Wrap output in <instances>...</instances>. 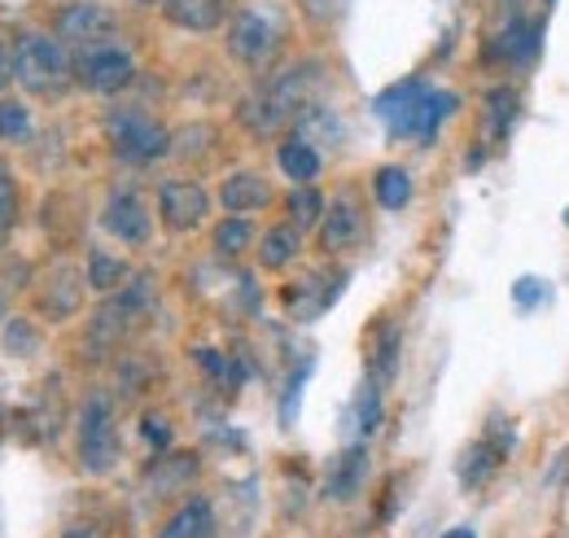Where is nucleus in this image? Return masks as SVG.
<instances>
[{
    "instance_id": "f257e3e1",
    "label": "nucleus",
    "mask_w": 569,
    "mask_h": 538,
    "mask_svg": "<svg viewBox=\"0 0 569 538\" xmlns=\"http://www.w3.org/2000/svg\"><path fill=\"white\" fill-rule=\"evenodd\" d=\"M456 106L460 101L451 92L429 88L426 79H403L377 97V114L386 119L390 136H399V140H429L456 114Z\"/></svg>"
},
{
    "instance_id": "f03ea898",
    "label": "nucleus",
    "mask_w": 569,
    "mask_h": 538,
    "mask_svg": "<svg viewBox=\"0 0 569 538\" xmlns=\"http://www.w3.org/2000/svg\"><path fill=\"white\" fill-rule=\"evenodd\" d=\"M284 36H289V13L281 0H250L228 18V58L250 70L268 67L281 53Z\"/></svg>"
},
{
    "instance_id": "7ed1b4c3",
    "label": "nucleus",
    "mask_w": 569,
    "mask_h": 538,
    "mask_svg": "<svg viewBox=\"0 0 569 538\" xmlns=\"http://www.w3.org/2000/svg\"><path fill=\"white\" fill-rule=\"evenodd\" d=\"M311 67L281 70L277 79H268L246 106H241V123L254 136H277L281 128H289L293 119L307 114V97H311Z\"/></svg>"
},
{
    "instance_id": "20e7f679",
    "label": "nucleus",
    "mask_w": 569,
    "mask_h": 538,
    "mask_svg": "<svg viewBox=\"0 0 569 538\" xmlns=\"http://www.w3.org/2000/svg\"><path fill=\"white\" fill-rule=\"evenodd\" d=\"M13 62H18V83L36 97H58L67 79H74V58L62 49L58 36L44 31H22L13 40Z\"/></svg>"
},
{
    "instance_id": "39448f33",
    "label": "nucleus",
    "mask_w": 569,
    "mask_h": 538,
    "mask_svg": "<svg viewBox=\"0 0 569 538\" xmlns=\"http://www.w3.org/2000/svg\"><path fill=\"white\" fill-rule=\"evenodd\" d=\"M106 136L114 145V158L119 162H132V167H149V162H158V158L171 153L167 128L153 114H144V110H114L106 119Z\"/></svg>"
},
{
    "instance_id": "423d86ee",
    "label": "nucleus",
    "mask_w": 569,
    "mask_h": 538,
    "mask_svg": "<svg viewBox=\"0 0 569 538\" xmlns=\"http://www.w3.org/2000/svg\"><path fill=\"white\" fill-rule=\"evenodd\" d=\"M79 465L92 477H106L119 465V425L106 395H92L79 411Z\"/></svg>"
},
{
    "instance_id": "0eeeda50",
    "label": "nucleus",
    "mask_w": 569,
    "mask_h": 538,
    "mask_svg": "<svg viewBox=\"0 0 569 538\" xmlns=\"http://www.w3.org/2000/svg\"><path fill=\"white\" fill-rule=\"evenodd\" d=\"M137 79V58L123 44H88L74 53V83L97 92V97H114Z\"/></svg>"
},
{
    "instance_id": "6e6552de",
    "label": "nucleus",
    "mask_w": 569,
    "mask_h": 538,
    "mask_svg": "<svg viewBox=\"0 0 569 538\" xmlns=\"http://www.w3.org/2000/svg\"><path fill=\"white\" fill-rule=\"evenodd\" d=\"M114 31H119L114 9H110V4H97V0H71V4H62V13H58V36L79 44V49L106 44Z\"/></svg>"
},
{
    "instance_id": "1a4fd4ad",
    "label": "nucleus",
    "mask_w": 569,
    "mask_h": 538,
    "mask_svg": "<svg viewBox=\"0 0 569 538\" xmlns=\"http://www.w3.org/2000/svg\"><path fill=\"white\" fill-rule=\"evenodd\" d=\"M211 210V198L198 180H162L158 185V215L171 232H193Z\"/></svg>"
},
{
    "instance_id": "9d476101",
    "label": "nucleus",
    "mask_w": 569,
    "mask_h": 538,
    "mask_svg": "<svg viewBox=\"0 0 569 538\" xmlns=\"http://www.w3.org/2000/svg\"><path fill=\"white\" fill-rule=\"evenodd\" d=\"M101 228L110 237H119L123 246H144L153 237V219H149V206L141 202V193L132 189H119L110 193V202L101 210Z\"/></svg>"
},
{
    "instance_id": "9b49d317",
    "label": "nucleus",
    "mask_w": 569,
    "mask_h": 538,
    "mask_svg": "<svg viewBox=\"0 0 569 538\" xmlns=\"http://www.w3.org/2000/svg\"><path fill=\"white\" fill-rule=\"evenodd\" d=\"M359 237H363V210L356 206V198H333L325 206V219H320V250L325 255H342L351 250Z\"/></svg>"
},
{
    "instance_id": "f8f14e48",
    "label": "nucleus",
    "mask_w": 569,
    "mask_h": 538,
    "mask_svg": "<svg viewBox=\"0 0 569 538\" xmlns=\"http://www.w3.org/2000/svg\"><path fill=\"white\" fill-rule=\"evenodd\" d=\"M167 22L184 27V31H214L232 18V4L228 0H158Z\"/></svg>"
},
{
    "instance_id": "ddd939ff",
    "label": "nucleus",
    "mask_w": 569,
    "mask_h": 538,
    "mask_svg": "<svg viewBox=\"0 0 569 538\" xmlns=\"http://www.w3.org/2000/svg\"><path fill=\"white\" fill-rule=\"evenodd\" d=\"M219 202L232 215H250V210H263V206L272 202V185L259 171H232L219 185Z\"/></svg>"
},
{
    "instance_id": "4468645a",
    "label": "nucleus",
    "mask_w": 569,
    "mask_h": 538,
    "mask_svg": "<svg viewBox=\"0 0 569 538\" xmlns=\"http://www.w3.org/2000/svg\"><path fill=\"white\" fill-rule=\"evenodd\" d=\"M539 53V27L526 18H512V27H503V36L491 40V62L503 67H526Z\"/></svg>"
},
{
    "instance_id": "2eb2a0df",
    "label": "nucleus",
    "mask_w": 569,
    "mask_h": 538,
    "mask_svg": "<svg viewBox=\"0 0 569 538\" xmlns=\"http://www.w3.org/2000/svg\"><path fill=\"white\" fill-rule=\"evenodd\" d=\"M277 162H281V171L293 180V185H311L316 176H320V167H325V158H320V149L307 140V136H284L281 149H277Z\"/></svg>"
},
{
    "instance_id": "dca6fc26",
    "label": "nucleus",
    "mask_w": 569,
    "mask_h": 538,
    "mask_svg": "<svg viewBox=\"0 0 569 538\" xmlns=\"http://www.w3.org/2000/svg\"><path fill=\"white\" fill-rule=\"evenodd\" d=\"M79 302H83V280H79V271L58 268L53 276H49L44 293H40V307H44L53 320H67V316L79 311Z\"/></svg>"
},
{
    "instance_id": "f3484780",
    "label": "nucleus",
    "mask_w": 569,
    "mask_h": 538,
    "mask_svg": "<svg viewBox=\"0 0 569 538\" xmlns=\"http://www.w3.org/2000/svg\"><path fill=\"white\" fill-rule=\"evenodd\" d=\"M363 477H368V451H363V447H351V451H342L338 465L329 469L325 495H329V499H351L359 486H363Z\"/></svg>"
},
{
    "instance_id": "a211bd4d",
    "label": "nucleus",
    "mask_w": 569,
    "mask_h": 538,
    "mask_svg": "<svg viewBox=\"0 0 569 538\" xmlns=\"http://www.w3.org/2000/svg\"><path fill=\"white\" fill-rule=\"evenodd\" d=\"M499 460H503V456H499L487 438L469 442V447H465V456H460V486H465V490H482V486L496 477Z\"/></svg>"
},
{
    "instance_id": "6ab92c4d",
    "label": "nucleus",
    "mask_w": 569,
    "mask_h": 538,
    "mask_svg": "<svg viewBox=\"0 0 569 538\" xmlns=\"http://www.w3.org/2000/svg\"><path fill=\"white\" fill-rule=\"evenodd\" d=\"M211 530H214L211 499H189V504L158 530V538H211Z\"/></svg>"
},
{
    "instance_id": "aec40b11",
    "label": "nucleus",
    "mask_w": 569,
    "mask_h": 538,
    "mask_svg": "<svg viewBox=\"0 0 569 538\" xmlns=\"http://www.w3.org/2000/svg\"><path fill=\"white\" fill-rule=\"evenodd\" d=\"M298 250H302V232H298L293 223H277V228H268V237L259 241V263L268 271H281L298 259Z\"/></svg>"
},
{
    "instance_id": "412c9836",
    "label": "nucleus",
    "mask_w": 569,
    "mask_h": 538,
    "mask_svg": "<svg viewBox=\"0 0 569 538\" xmlns=\"http://www.w3.org/2000/svg\"><path fill=\"white\" fill-rule=\"evenodd\" d=\"M372 198L386 210H403V206L412 202V176L403 167H381L372 176Z\"/></svg>"
},
{
    "instance_id": "4be33fe9",
    "label": "nucleus",
    "mask_w": 569,
    "mask_h": 538,
    "mask_svg": "<svg viewBox=\"0 0 569 538\" xmlns=\"http://www.w3.org/2000/svg\"><path fill=\"white\" fill-rule=\"evenodd\" d=\"M250 241H254V223H250L246 215H228V219L214 228V250H219L223 259L246 255V250H250Z\"/></svg>"
},
{
    "instance_id": "5701e85b",
    "label": "nucleus",
    "mask_w": 569,
    "mask_h": 538,
    "mask_svg": "<svg viewBox=\"0 0 569 538\" xmlns=\"http://www.w3.org/2000/svg\"><path fill=\"white\" fill-rule=\"evenodd\" d=\"M320 219H325V198H320V189H311V185H298V189H289V223L302 232V228H320Z\"/></svg>"
},
{
    "instance_id": "b1692460",
    "label": "nucleus",
    "mask_w": 569,
    "mask_h": 538,
    "mask_svg": "<svg viewBox=\"0 0 569 538\" xmlns=\"http://www.w3.org/2000/svg\"><path fill=\"white\" fill-rule=\"evenodd\" d=\"M128 280V263L123 259H114V255H88V285H92V293H110V289H119Z\"/></svg>"
},
{
    "instance_id": "393cba45",
    "label": "nucleus",
    "mask_w": 569,
    "mask_h": 538,
    "mask_svg": "<svg viewBox=\"0 0 569 538\" xmlns=\"http://www.w3.org/2000/svg\"><path fill=\"white\" fill-rule=\"evenodd\" d=\"M377 425H381V386H377V381H368L356 399V434L359 438H368Z\"/></svg>"
},
{
    "instance_id": "a878e982",
    "label": "nucleus",
    "mask_w": 569,
    "mask_h": 538,
    "mask_svg": "<svg viewBox=\"0 0 569 538\" xmlns=\"http://www.w3.org/2000/svg\"><path fill=\"white\" fill-rule=\"evenodd\" d=\"M372 363H377V386H386L390 377H395V363H399V329H386V333L377 337V346H372Z\"/></svg>"
},
{
    "instance_id": "bb28decb",
    "label": "nucleus",
    "mask_w": 569,
    "mask_h": 538,
    "mask_svg": "<svg viewBox=\"0 0 569 538\" xmlns=\"http://www.w3.org/2000/svg\"><path fill=\"white\" fill-rule=\"evenodd\" d=\"M0 136L4 140H27L31 136V110L22 101H0Z\"/></svg>"
},
{
    "instance_id": "cd10ccee",
    "label": "nucleus",
    "mask_w": 569,
    "mask_h": 538,
    "mask_svg": "<svg viewBox=\"0 0 569 538\" xmlns=\"http://www.w3.org/2000/svg\"><path fill=\"white\" fill-rule=\"evenodd\" d=\"M487 114H491L496 136H503L508 128H512V114H517V97H512V88H496V92L487 97Z\"/></svg>"
},
{
    "instance_id": "c85d7f7f",
    "label": "nucleus",
    "mask_w": 569,
    "mask_h": 538,
    "mask_svg": "<svg viewBox=\"0 0 569 538\" xmlns=\"http://www.w3.org/2000/svg\"><path fill=\"white\" fill-rule=\"evenodd\" d=\"M548 293H552V289H548L539 276H521V280L512 285V307H517V311H535Z\"/></svg>"
},
{
    "instance_id": "c756f323",
    "label": "nucleus",
    "mask_w": 569,
    "mask_h": 538,
    "mask_svg": "<svg viewBox=\"0 0 569 538\" xmlns=\"http://www.w3.org/2000/svg\"><path fill=\"white\" fill-rule=\"evenodd\" d=\"M141 429H144V442H149L153 451H171V420H167V416H153V411H144Z\"/></svg>"
},
{
    "instance_id": "7c9ffc66",
    "label": "nucleus",
    "mask_w": 569,
    "mask_h": 538,
    "mask_svg": "<svg viewBox=\"0 0 569 538\" xmlns=\"http://www.w3.org/2000/svg\"><path fill=\"white\" fill-rule=\"evenodd\" d=\"M4 346H9V350H18V355H31V350H36V333H31V325H27V320H13V325H9V333H4Z\"/></svg>"
},
{
    "instance_id": "2f4dec72",
    "label": "nucleus",
    "mask_w": 569,
    "mask_h": 538,
    "mask_svg": "<svg viewBox=\"0 0 569 538\" xmlns=\"http://www.w3.org/2000/svg\"><path fill=\"white\" fill-rule=\"evenodd\" d=\"M9 83H18V62H13V40L0 36V92H4Z\"/></svg>"
},
{
    "instance_id": "473e14b6",
    "label": "nucleus",
    "mask_w": 569,
    "mask_h": 538,
    "mask_svg": "<svg viewBox=\"0 0 569 538\" xmlns=\"http://www.w3.org/2000/svg\"><path fill=\"white\" fill-rule=\"evenodd\" d=\"M13 223H18V202H0V246L9 241Z\"/></svg>"
},
{
    "instance_id": "72a5a7b5",
    "label": "nucleus",
    "mask_w": 569,
    "mask_h": 538,
    "mask_svg": "<svg viewBox=\"0 0 569 538\" xmlns=\"http://www.w3.org/2000/svg\"><path fill=\"white\" fill-rule=\"evenodd\" d=\"M198 359H202V368H207L211 377H228V359H223V355H214V350H198Z\"/></svg>"
},
{
    "instance_id": "f704fd0d",
    "label": "nucleus",
    "mask_w": 569,
    "mask_h": 538,
    "mask_svg": "<svg viewBox=\"0 0 569 538\" xmlns=\"http://www.w3.org/2000/svg\"><path fill=\"white\" fill-rule=\"evenodd\" d=\"M0 202H18V193H13V176H9V167H0Z\"/></svg>"
},
{
    "instance_id": "c9c22d12",
    "label": "nucleus",
    "mask_w": 569,
    "mask_h": 538,
    "mask_svg": "<svg viewBox=\"0 0 569 538\" xmlns=\"http://www.w3.org/2000/svg\"><path fill=\"white\" fill-rule=\"evenodd\" d=\"M566 469H569V451H561V460L552 465V472H548V486H557L561 477H566Z\"/></svg>"
},
{
    "instance_id": "e433bc0d",
    "label": "nucleus",
    "mask_w": 569,
    "mask_h": 538,
    "mask_svg": "<svg viewBox=\"0 0 569 538\" xmlns=\"http://www.w3.org/2000/svg\"><path fill=\"white\" fill-rule=\"evenodd\" d=\"M442 538H478V535H473L469 526H456V530H447V535H442Z\"/></svg>"
},
{
    "instance_id": "4c0bfd02",
    "label": "nucleus",
    "mask_w": 569,
    "mask_h": 538,
    "mask_svg": "<svg viewBox=\"0 0 569 538\" xmlns=\"http://www.w3.org/2000/svg\"><path fill=\"white\" fill-rule=\"evenodd\" d=\"M67 538H92V530H71Z\"/></svg>"
},
{
    "instance_id": "58836bf2",
    "label": "nucleus",
    "mask_w": 569,
    "mask_h": 538,
    "mask_svg": "<svg viewBox=\"0 0 569 538\" xmlns=\"http://www.w3.org/2000/svg\"><path fill=\"white\" fill-rule=\"evenodd\" d=\"M566 223H569V210H566Z\"/></svg>"
}]
</instances>
